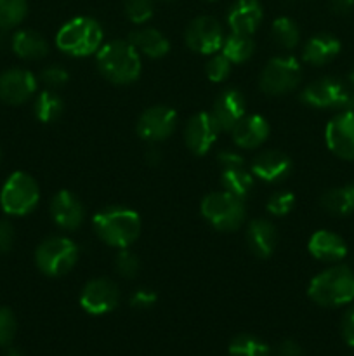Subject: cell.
Here are the masks:
<instances>
[{
  "instance_id": "12",
  "label": "cell",
  "mask_w": 354,
  "mask_h": 356,
  "mask_svg": "<svg viewBox=\"0 0 354 356\" xmlns=\"http://www.w3.org/2000/svg\"><path fill=\"white\" fill-rule=\"evenodd\" d=\"M325 141L333 155L342 160H354V111L344 110L328 122Z\"/></svg>"
},
{
  "instance_id": "38",
  "label": "cell",
  "mask_w": 354,
  "mask_h": 356,
  "mask_svg": "<svg viewBox=\"0 0 354 356\" xmlns=\"http://www.w3.org/2000/svg\"><path fill=\"white\" fill-rule=\"evenodd\" d=\"M40 79L42 82L47 87H51V89H58V87L66 86L69 75L65 68H61V66H49V68H45L44 72H42Z\"/></svg>"
},
{
  "instance_id": "18",
  "label": "cell",
  "mask_w": 354,
  "mask_h": 356,
  "mask_svg": "<svg viewBox=\"0 0 354 356\" xmlns=\"http://www.w3.org/2000/svg\"><path fill=\"white\" fill-rule=\"evenodd\" d=\"M51 216L59 228L73 232V229H76L83 222L85 211H83L82 202L71 191L61 190L52 198Z\"/></svg>"
},
{
  "instance_id": "1",
  "label": "cell",
  "mask_w": 354,
  "mask_h": 356,
  "mask_svg": "<svg viewBox=\"0 0 354 356\" xmlns=\"http://www.w3.org/2000/svg\"><path fill=\"white\" fill-rule=\"evenodd\" d=\"M101 75L117 86H128L141 75V54L128 40H111L97 51Z\"/></svg>"
},
{
  "instance_id": "10",
  "label": "cell",
  "mask_w": 354,
  "mask_h": 356,
  "mask_svg": "<svg viewBox=\"0 0 354 356\" xmlns=\"http://www.w3.org/2000/svg\"><path fill=\"white\" fill-rule=\"evenodd\" d=\"M120 301L118 285L110 278H94L83 287L80 306L89 315H106L113 312Z\"/></svg>"
},
{
  "instance_id": "44",
  "label": "cell",
  "mask_w": 354,
  "mask_h": 356,
  "mask_svg": "<svg viewBox=\"0 0 354 356\" xmlns=\"http://www.w3.org/2000/svg\"><path fill=\"white\" fill-rule=\"evenodd\" d=\"M330 7L335 14H347L353 10L354 0H330Z\"/></svg>"
},
{
  "instance_id": "16",
  "label": "cell",
  "mask_w": 354,
  "mask_h": 356,
  "mask_svg": "<svg viewBox=\"0 0 354 356\" xmlns=\"http://www.w3.org/2000/svg\"><path fill=\"white\" fill-rule=\"evenodd\" d=\"M246 101L243 94L236 89H226L217 96L212 106V118L217 124L219 131H229L245 117Z\"/></svg>"
},
{
  "instance_id": "19",
  "label": "cell",
  "mask_w": 354,
  "mask_h": 356,
  "mask_svg": "<svg viewBox=\"0 0 354 356\" xmlns=\"http://www.w3.org/2000/svg\"><path fill=\"white\" fill-rule=\"evenodd\" d=\"M262 21V6L259 0H236L228 13V24L233 33L252 37Z\"/></svg>"
},
{
  "instance_id": "40",
  "label": "cell",
  "mask_w": 354,
  "mask_h": 356,
  "mask_svg": "<svg viewBox=\"0 0 354 356\" xmlns=\"http://www.w3.org/2000/svg\"><path fill=\"white\" fill-rule=\"evenodd\" d=\"M217 162L221 169H229V167H238L245 165V160L239 153L233 152V149H222L217 155Z\"/></svg>"
},
{
  "instance_id": "31",
  "label": "cell",
  "mask_w": 354,
  "mask_h": 356,
  "mask_svg": "<svg viewBox=\"0 0 354 356\" xmlns=\"http://www.w3.org/2000/svg\"><path fill=\"white\" fill-rule=\"evenodd\" d=\"M229 355L231 356H271V348L264 341L257 339L250 334L236 336L229 344Z\"/></svg>"
},
{
  "instance_id": "29",
  "label": "cell",
  "mask_w": 354,
  "mask_h": 356,
  "mask_svg": "<svg viewBox=\"0 0 354 356\" xmlns=\"http://www.w3.org/2000/svg\"><path fill=\"white\" fill-rule=\"evenodd\" d=\"M62 110H65L62 99L52 90H44L38 94L37 101H35V117L44 124L58 120L62 115Z\"/></svg>"
},
{
  "instance_id": "39",
  "label": "cell",
  "mask_w": 354,
  "mask_h": 356,
  "mask_svg": "<svg viewBox=\"0 0 354 356\" xmlns=\"http://www.w3.org/2000/svg\"><path fill=\"white\" fill-rule=\"evenodd\" d=\"M155 302L156 294L153 291H149V289H139L130 298V306L137 309H149L151 306H155Z\"/></svg>"
},
{
  "instance_id": "8",
  "label": "cell",
  "mask_w": 354,
  "mask_h": 356,
  "mask_svg": "<svg viewBox=\"0 0 354 356\" xmlns=\"http://www.w3.org/2000/svg\"><path fill=\"white\" fill-rule=\"evenodd\" d=\"M302 80V68L298 61L290 56L274 58L264 66L259 86L267 96H283L297 89Z\"/></svg>"
},
{
  "instance_id": "37",
  "label": "cell",
  "mask_w": 354,
  "mask_h": 356,
  "mask_svg": "<svg viewBox=\"0 0 354 356\" xmlns=\"http://www.w3.org/2000/svg\"><path fill=\"white\" fill-rule=\"evenodd\" d=\"M16 318L9 308H0V348L9 346L16 336Z\"/></svg>"
},
{
  "instance_id": "14",
  "label": "cell",
  "mask_w": 354,
  "mask_h": 356,
  "mask_svg": "<svg viewBox=\"0 0 354 356\" xmlns=\"http://www.w3.org/2000/svg\"><path fill=\"white\" fill-rule=\"evenodd\" d=\"M219 127L215 120L212 118L210 113L207 111H200L189 118L184 129V143H186L187 149L194 155L201 156L212 149L215 145L219 136Z\"/></svg>"
},
{
  "instance_id": "48",
  "label": "cell",
  "mask_w": 354,
  "mask_h": 356,
  "mask_svg": "<svg viewBox=\"0 0 354 356\" xmlns=\"http://www.w3.org/2000/svg\"><path fill=\"white\" fill-rule=\"evenodd\" d=\"M6 47V35L0 33V49Z\"/></svg>"
},
{
  "instance_id": "32",
  "label": "cell",
  "mask_w": 354,
  "mask_h": 356,
  "mask_svg": "<svg viewBox=\"0 0 354 356\" xmlns=\"http://www.w3.org/2000/svg\"><path fill=\"white\" fill-rule=\"evenodd\" d=\"M26 0H0V28L9 30L26 17Z\"/></svg>"
},
{
  "instance_id": "49",
  "label": "cell",
  "mask_w": 354,
  "mask_h": 356,
  "mask_svg": "<svg viewBox=\"0 0 354 356\" xmlns=\"http://www.w3.org/2000/svg\"><path fill=\"white\" fill-rule=\"evenodd\" d=\"M349 83L353 86V89H354V70L349 73Z\"/></svg>"
},
{
  "instance_id": "28",
  "label": "cell",
  "mask_w": 354,
  "mask_h": 356,
  "mask_svg": "<svg viewBox=\"0 0 354 356\" xmlns=\"http://www.w3.org/2000/svg\"><path fill=\"white\" fill-rule=\"evenodd\" d=\"M221 51L231 63H245L255 52V42L250 35L231 33L224 38Z\"/></svg>"
},
{
  "instance_id": "6",
  "label": "cell",
  "mask_w": 354,
  "mask_h": 356,
  "mask_svg": "<svg viewBox=\"0 0 354 356\" xmlns=\"http://www.w3.org/2000/svg\"><path fill=\"white\" fill-rule=\"evenodd\" d=\"M78 261V247L66 236H51L38 245L35 263L47 277H62L75 268Z\"/></svg>"
},
{
  "instance_id": "41",
  "label": "cell",
  "mask_w": 354,
  "mask_h": 356,
  "mask_svg": "<svg viewBox=\"0 0 354 356\" xmlns=\"http://www.w3.org/2000/svg\"><path fill=\"white\" fill-rule=\"evenodd\" d=\"M14 245V228L9 221H0V254H7Z\"/></svg>"
},
{
  "instance_id": "24",
  "label": "cell",
  "mask_w": 354,
  "mask_h": 356,
  "mask_svg": "<svg viewBox=\"0 0 354 356\" xmlns=\"http://www.w3.org/2000/svg\"><path fill=\"white\" fill-rule=\"evenodd\" d=\"M128 42L137 49L139 54H144L153 59L163 58L170 51V42L156 28H139V30H134L128 35Z\"/></svg>"
},
{
  "instance_id": "9",
  "label": "cell",
  "mask_w": 354,
  "mask_h": 356,
  "mask_svg": "<svg viewBox=\"0 0 354 356\" xmlns=\"http://www.w3.org/2000/svg\"><path fill=\"white\" fill-rule=\"evenodd\" d=\"M184 40L187 47L198 54H215L224 44V33L215 17L198 16L187 24Z\"/></svg>"
},
{
  "instance_id": "50",
  "label": "cell",
  "mask_w": 354,
  "mask_h": 356,
  "mask_svg": "<svg viewBox=\"0 0 354 356\" xmlns=\"http://www.w3.org/2000/svg\"><path fill=\"white\" fill-rule=\"evenodd\" d=\"M163 2H172V0H163Z\"/></svg>"
},
{
  "instance_id": "27",
  "label": "cell",
  "mask_w": 354,
  "mask_h": 356,
  "mask_svg": "<svg viewBox=\"0 0 354 356\" xmlns=\"http://www.w3.org/2000/svg\"><path fill=\"white\" fill-rule=\"evenodd\" d=\"M221 183L224 191L235 195L238 198L248 197L253 188V174L245 169V165L229 167V169H221Z\"/></svg>"
},
{
  "instance_id": "51",
  "label": "cell",
  "mask_w": 354,
  "mask_h": 356,
  "mask_svg": "<svg viewBox=\"0 0 354 356\" xmlns=\"http://www.w3.org/2000/svg\"><path fill=\"white\" fill-rule=\"evenodd\" d=\"M208 2H215V0H208Z\"/></svg>"
},
{
  "instance_id": "20",
  "label": "cell",
  "mask_w": 354,
  "mask_h": 356,
  "mask_svg": "<svg viewBox=\"0 0 354 356\" xmlns=\"http://www.w3.org/2000/svg\"><path fill=\"white\" fill-rule=\"evenodd\" d=\"M271 127L267 120L260 115H245L235 127L231 129L236 146L245 149L259 148L269 136Z\"/></svg>"
},
{
  "instance_id": "45",
  "label": "cell",
  "mask_w": 354,
  "mask_h": 356,
  "mask_svg": "<svg viewBox=\"0 0 354 356\" xmlns=\"http://www.w3.org/2000/svg\"><path fill=\"white\" fill-rule=\"evenodd\" d=\"M146 162L149 165H158L162 162V153L158 152V148H151L148 153H146Z\"/></svg>"
},
{
  "instance_id": "25",
  "label": "cell",
  "mask_w": 354,
  "mask_h": 356,
  "mask_svg": "<svg viewBox=\"0 0 354 356\" xmlns=\"http://www.w3.org/2000/svg\"><path fill=\"white\" fill-rule=\"evenodd\" d=\"M10 47L19 58L30 59H42L47 56L49 44L40 33L33 30H19L12 38H10Z\"/></svg>"
},
{
  "instance_id": "17",
  "label": "cell",
  "mask_w": 354,
  "mask_h": 356,
  "mask_svg": "<svg viewBox=\"0 0 354 356\" xmlns=\"http://www.w3.org/2000/svg\"><path fill=\"white\" fill-rule=\"evenodd\" d=\"M292 160L280 149H266L253 159L250 172L264 183H280L290 174Z\"/></svg>"
},
{
  "instance_id": "46",
  "label": "cell",
  "mask_w": 354,
  "mask_h": 356,
  "mask_svg": "<svg viewBox=\"0 0 354 356\" xmlns=\"http://www.w3.org/2000/svg\"><path fill=\"white\" fill-rule=\"evenodd\" d=\"M342 110L354 111V90H353V92L349 90V96H347V101H346V104H344Z\"/></svg>"
},
{
  "instance_id": "2",
  "label": "cell",
  "mask_w": 354,
  "mask_h": 356,
  "mask_svg": "<svg viewBox=\"0 0 354 356\" xmlns=\"http://www.w3.org/2000/svg\"><path fill=\"white\" fill-rule=\"evenodd\" d=\"M92 222L97 236L117 249L130 247L141 233V218L137 212L121 205L103 209L94 216Z\"/></svg>"
},
{
  "instance_id": "15",
  "label": "cell",
  "mask_w": 354,
  "mask_h": 356,
  "mask_svg": "<svg viewBox=\"0 0 354 356\" xmlns=\"http://www.w3.org/2000/svg\"><path fill=\"white\" fill-rule=\"evenodd\" d=\"M37 90V79L23 68H10L0 75V101L7 104H23Z\"/></svg>"
},
{
  "instance_id": "43",
  "label": "cell",
  "mask_w": 354,
  "mask_h": 356,
  "mask_svg": "<svg viewBox=\"0 0 354 356\" xmlns=\"http://www.w3.org/2000/svg\"><path fill=\"white\" fill-rule=\"evenodd\" d=\"M278 356H302V348L295 341H283L276 350Z\"/></svg>"
},
{
  "instance_id": "23",
  "label": "cell",
  "mask_w": 354,
  "mask_h": 356,
  "mask_svg": "<svg viewBox=\"0 0 354 356\" xmlns=\"http://www.w3.org/2000/svg\"><path fill=\"white\" fill-rule=\"evenodd\" d=\"M340 52V42L330 33H319L309 38L302 49V58L305 63L323 66L333 61Z\"/></svg>"
},
{
  "instance_id": "11",
  "label": "cell",
  "mask_w": 354,
  "mask_h": 356,
  "mask_svg": "<svg viewBox=\"0 0 354 356\" xmlns=\"http://www.w3.org/2000/svg\"><path fill=\"white\" fill-rule=\"evenodd\" d=\"M177 127V113L169 106H151L137 120L139 138L148 143L169 139Z\"/></svg>"
},
{
  "instance_id": "21",
  "label": "cell",
  "mask_w": 354,
  "mask_h": 356,
  "mask_svg": "<svg viewBox=\"0 0 354 356\" xmlns=\"http://www.w3.org/2000/svg\"><path fill=\"white\" fill-rule=\"evenodd\" d=\"M307 249L314 259L323 263H339L347 256V243L342 236L328 229H319L309 238Z\"/></svg>"
},
{
  "instance_id": "42",
  "label": "cell",
  "mask_w": 354,
  "mask_h": 356,
  "mask_svg": "<svg viewBox=\"0 0 354 356\" xmlns=\"http://www.w3.org/2000/svg\"><path fill=\"white\" fill-rule=\"evenodd\" d=\"M342 337L351 348H354V306L342 318Z\"/></svg>"
},
{
  "instance_id": "33",
  "label": "cell",
  "mask_w": 354,
  "mask_h": 356,
  "mask_svg": "<svg viewBox=\"0 0 354 356\" xmlns=\"http://www.w3.org/2000/svg\"><path fill=\"white\" fill-rule=\"evenodd\" d=\"M125 16L134 24H144L153 16V0H125Z\"/></svg>"
},
{
  "instance_id": "22",
  "label": "cell",
  "mask_w": 354,
  "mask_h": 356,
  "mask_svg": "<svg viewBox=\"0 0 354 356\" xmlns=\"http://www.w3.org/2000/svg\"><path fill=\"white\" fill-rule=\"evenodd\" d=\"M246 243H248V249L253 256L266 259L276 249V226L267 219H253L246 228Z\"/></svg>"
},
{
  "instance_id": "35",
  "label": "cell",
  "mask_w": 354,
  "mask_h": 356,
  "mask_svg": "<svg viewBox=\"0 0 354 356\" xmlns=\"http://www.w3.org/2000/svg\"><path fill=\"white\" fill-rule=\"evenodd\" d=\"M205 72H207L208 80H212V82H222V80L228 79L229 73H231V61H229L224 54H215L212 56L210 61L207 63Z\"/></svg>"
},
{
  "instance_id": "34",
  "label": "cell",
  "mask_w": 354,
  "mask_h": 356,
  "mask_svg": "<svg viewBox=\"0 0 354 356\" xmlns=\"http://www.w3.org/2000/svg\"><path fill=\"white\" fill-rule=\"evenodd\" d=\"M295 207V195L292 191H280V193L271 195L267 200V212L271 216H287Z\"/></svg>"
},
{
  "instance_id": "26",
  "label": "cell",
  "mask_w": 354,
  "mask_h": 356,
  "mask_svg": "<svg viewBox=\"0 0 354 356\" xmlns=\"http://www.w3.org/2000/svg\"><path fill=\"white\" fill-rule=\"evenodd\" d=\"M321 207L333 216H349L354 212V184L333 188L323 193Z\"/></svg>"
},
{
  "instance_id": "5",
  "label": "cell",
  "mask_w": 354,
  "mask_h": 356,
  "mask_svg": "<svg viewBox=\"0 0 354 356\" xmlns=\"http://www.w3.org/2000/svg\"><path fill=\"white\" fill-rule=\"evenodd\" d=\"M200 212L219 232H235L245 222V205L243 198L235 197L228 191H214L201 200Z\"/></svg>"
},
{
  "instance_id": "4",
  "label": "cell",
  "mask_w": 354,
  "mask_h": 356,
  "mask_svg": "<svg viewBox=\"0 0 354 356\" xmlns=\"http://www.w3.org/2000/svg\"><path fill=\"white\" fill-rule=\"evenodd\" d=\"M56 45L65 54L73 58H85L99 51L103 45V28L89 16L73 17L58 31Z\"/></svg>"
},
{
  "instance_id": "30",
  "label": "cell",
  "mask_w": 354,
  "mask_h": 356,
  "mask_svg": "<svg viewBox=\"0 0 354 356\" xmlns=\"http://www.w3.org/2000/svg\"><path fill=\"white\" fill-rule=\"evenodd\" d=\"M271 31H273L274 42L281 49H288L290 51V49L297 47L298 40H301V31H298L297 23L287 16H281L278 19H274Z\"/></svg>"
},
{
  "instance_id": "7",
  "label": "cell",
  "mask_w": 354,
  "mask_h": 356,
  "mask_svg": "<svg viewBox=\"0 0 354 356\" xmlns=\"http://www.w3.org/2000/svg\"><path fill=\"white\" fill-rule=\"evenodd\" d=\"M40 200L38 184L30 174L14 172L6 181L0 193V205L10 216L30 214Z\"/></svg>"
},
{
  "instance_id": "36",
  "label": "cell",
  "mask_w": 354,
  "mask_h": 356,
  "mask_svg": "<svg viewBox=\"0 0 354 356\" xmlns=\"http://www.w3.org/2000/svg\"><path fill=\"white\" fill-rule=\"evenodd\" d=\"M115 270L120 277L124 278H134L139 273V259L135 254H132L130 250L121 249L120 254L115 259Z\"/></svg>"
},
{
  "instance_id": "13",
  "label": "cell",
  "mask_w": 354,
  "mask_h": 356,
  "mask_svg": "<svg viewBox=\"0 0 354 356\" xmlns=\"http://www.w3.org/2000/svg\"><path fill=\"white\" fill-rule=\"evenodd\" d=\"M349 89L340 80L325 76L309 83L301 94L305 104L314 108H344Z\"/></svg>"
},
{
  "instance_id": "3",
  "label": "cell",
  "mask_w": 354,
  "mask_h": 356,
  "mask_svg": "<svg viewBox=\"0 0 354 356\" xmlns=\"http://www.w3.org/2000/svg\"><path fill=\"white\" fill-rule=\"evenodd\" d=\"M307 296L325 308H339L354 301V271L346 264H335L311 280Z\"/></svg>"
},
{
  "instance_id": "47",
  "label": "cell",
  "mask_w": 354,
  "mask_h": 356,
  "mask_svg": "<svg viewBox=\"0 0 354 356\" xmlns=\"http://www.w3.org/2000/svg\"><path fill=\"white\" fill-rule=\"evenodd\" d=\"M6 356H23V355H21L19 350H9Z\"/></svg>"
}]
</instances>
